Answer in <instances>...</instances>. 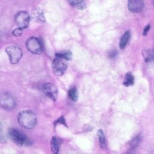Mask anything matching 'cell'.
<instances>
[{"instance_id": "5", "label": "cell", "mask_w": 154, "mask_h": 154, "mask_svg": "<svg viewBox=\"0 0 154 154\" xmlns=\"http://www.w3.org/2000/svg\"><path fill=\"white\" fill-rule=\"evenodd\" d=\"M67 67V63L62 58L55 57L52 62V69L54 73L57 75H62L66 71Z\"/></svg>"}, {"instance_id": "21", "label": "cell", "mask_w": 154, "mask_h": 154, "mask_svg": "<svg viewBox=\"0 0 154 154\" xmlns=\"http://www.w3.org/2000/svg\"><path fill=\"white\" fill-rule=\"evenodd\" d=\"M57 123H61V124H63V125H66V122H65V120H64V119L63 116H61V117H60V118L57 120Z\"/></svg>"}, {"instance_id": "15", "label": "cell", "mask_w": 154, "mask_h": 154, "mask_svg": "<svg viewBox=\"0 0 154 154\" xmlns=\"http://www.w3.org/2000/svg\"><path fill=\"white\" fill-rule=\"evenodd\" d=\"M69 2L72 6L79 10H84L86 7L85 2L83 1H70Z\"/></svg>"}, {"instance_id": "2", "label": "cell", "mask_w": 154, "mask_h": 154, "mask_svg": "<svg viewBox=\"0 0 154 154\" xmlns=\"http://www.w3.org/2000/svg\"><path fill=\"white\" fill-rule=\"evenodd\" d=\"M27 49L34 54H40L42 52L43 48L40 40L35 37H30L26 43Z\"/></svg>"}, {"instance_id": "4", "label": "cell", "mask_w": 154, "mask_h": 154, "mask_svg": "<svg viewBox=\"0 0 154 154\" xmlns=\"http://www.w3.org/2000/svg\"><path fill=\"white\" fill-rule=\"evenodd\" d=\"M8 135L10 138L18 145H23L28 140L23 133L16 129H10L8 130Z\"/></svg>"}, {"instance_id": "20", "label": "cell", "mask_w": 154, "mask_h": 154, "mask_svg": "<svg viewBox=\"0 0 154 154\" xmlns=\"http://www.w3.org/2000/svg\"><path fill=\"white\" fill-rule=\"evenodd\" d=\"M116 55H117V51L113 50L109 53V57L112 58H114L116 56Z\"/></svg>"}, {"instance_id": "14", "label": "cell", "mask_w": 154, "mask_h": 154, "mask_svg": "<svg viewBox=\"0 0 154 154\" xmlns=\"http://www.w3.org/2000/svg\"><path fill=\"white\" fill-rule=\"evenodd\" d=\"M97 137L99 138V145H100V147L105 149L106 147V144L105 135H104V134H103L102 130L99 129L98 131Z\"/></svg>"}, {"instance_id": "8", "label": "cell", "mask_w": 154, "mask_h": 154, "mask_svg": "<svg viewBox=\"0 0 154 154\" xmlns=\"http://www.w3.org/2000/svg\"><path fill=\"white\" fill-rule=\"evenodd\" d=\"M43 93L53 100H55L58 95V89L55 85L52 83L45 84L43 87Z\"/></svg>"}, {"instance_id": "18", "label": "cell", "mask_w": 154, "mask_h": 154, "mask_svg": "<svg viewBox=\"0 0 154 154\" xmlns=\"http://www.w3.org/2000/svg\"><path fill=\"white\" fill-rule=\"evenodd\" d=\"M69 97L71 100L73 101H76L78 99V91L75 87H72L70 88L68 91Z\"/></svg>"}, {"instance_id": "11", "label": "cell", "mask_w": 154, "mask_h": 154, "mask_svg": "<svg viewBox=\"0 0 154 154\" xmlns=\"http://www.w3.org/2000/svg\"><path fill=\"white\" fill-rule=\"evenodd\" d=\"M32 19L39 22H43L45 21V17L43 12L40 8H35L32 10L31 14Z\"/></svg>"}, {"instance_id": "1", "label": "cell", "mask_w": 154, "mask_h": 154, "mask_svg": "<svg viewBox=\"0 0 154 154\" xmlns=\"http://www.w3.org/2000/svg\"><path fill=\"white\" fill-rule=\"evenodd\" d=\"M17 120L22 128L28 129L34 128L37 123L36 116L30 110L21 111L18 114Z\"/></svg>"}, {"instance_id": "17", "label": "cell", "mask_w": 154, "mask_h": 154, "mask_svg": "<svg viewBox=\"0 0 154 154\" xmlns=\"http://www.w3.org/2000/svg\"><path fill=\"white\" fill-rule=\"evenodd\" d=\"M134 82V76L131 73H128L126 75L123 84L126 86H129V85H133Z\"/></svg>"}, {"instance_id": "10", "label": "cell", "mask_w": 154, "mask_h": 154, "mask_svg": "<svg viewBox=\"0 0 154 154\" xmlns=\"http://www.w3.org/2000/svg\"><path fill=\"white\" fill-rule=\"evenodd\" d=\"M62 140L60 138L57 137H53L52 138L51 141V148L54 153H57L58 152Z\"/></svg>"}, {"instance_id": "7", "label": "cell", "mask_w": 154, "mask_h": 154, "mask_svg": "<svg viewBox=\"0 0 154 154\" xmlns=\"http://www.w3.org/2000/svg\"><path fill=\"white\" fill-rule=\"evenodd\" d=\"M0 102L1 106L7 110L13 109L16 105L14 99L7 93H5L1 95Z\"/></svg>"}, {"instance_id": "12", "label": "cell", "mask_w": 154, "mask_h": 154, "mask_svg": "<svg viewBox=\"0 0 154 154\" xmlns=\"http://www.w3.org/2000/svg\"><path fill=\"white\" fill-rule=\"evenodd\" d=\"M131 37V33L129 31L125 32L123 35L122 36L120 40V42H119V47L121 49H123L126 47V46L127 45L129 39Z\"/></svg>"}, {"instance_id": "22", "label": "cell", "mask_w": 154, "mask_h": 154, "mask_svg": "<svg viewBox=\"0 0 154 154\" xmlns=\"http://www.w3.org/2000/svg\"><path fill=\"white\" fill-rule=\"evenodd\" d=\"M150 25H147V26L144 28V31H143V35H144L147 34V33L148 32V31H149V29H150Z\"/></svg>"}, {"instance_id": "19", "label": "cell", "mask_w": 154, "mask_h": 154, "mask_svg": "<svg viewBox=\"0 0 154 154\" xmlns=\"http://www.w3.org/2000/svg\"><path fill=\"white\" fill-rule=\"evenodd\" d=\"M13 34L16 37H19L20 35H21L22 33V29L20 28H17L16 29H14L13 31Z\"/></svg>"}, {"instance_id": "9", "label": "cell", "mask_w": 154, "mask_h": 154, "mask_svg": "<svg viewBox=\"0 0 154 154\" xmlns=\"http://www.w3.org/2000/svg\"><path fill=\"white\" fill-rule=\"evenodd\" d=\"M129 10L134 13H139L144 7V2L141 0H131L128 2Z\"/></svg>"}, {"instance_id": "16", "label": "cell", "mask_w": 154, "mask_h": 154, "mask_svg": "<svg viewBox=\"0 0 154 154\" xmlns=\"http://www.w3.org/2000/svg\"><path fill=\"white\" fill-rule=\"evenodd\" d=\"M143 55L145 61L147 63H150L153 61V49H147L143 51Z\"/></svg>"}, {"instance_id": "3", "label": "cell", "mask_w": 154, "mask_h": 154, "mask_svg": "<svg viewBox=\"0 0 154 154\" xmlns=\"http://www.w3.org/2000/svg\"><path fill=\"white\" fill-rule=\"evenodd\" d=\"M5 51L12 64H17L20 61L22 56V52L19 46H10L6 48Z\"/></svg>"}, {"instance_id": "13", "label": "cell", "mask_w": 154, "mask_h": 154, "mask_svg": "<svg viewBox=\"0 0 154 154\" xmlns=\"http://www.w3.org/2000/svg\"><path fill=\"white\" fill-rule=\"evenodd\" d=\"M55 57L62 58L64 60H70L72 58V53L69 51H64L56 53Z\"/></svg>"}, {"instance_id": "6", "label": "cell", "mask_w": 154, "mask_h": 154, "mask_svg": "<svg viewBox=\"0 0 154 154\" xmlns=\"http://www.w3.org/2000/svg\"><path fill=\"white\" fill-rule=\"evenodd\" d=\"M14 19L18 27L22 29L27 28L29 23V16L27 12L24 11L17 13Z\"/></svg>"}]
</instances>
